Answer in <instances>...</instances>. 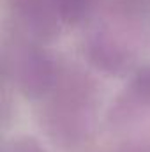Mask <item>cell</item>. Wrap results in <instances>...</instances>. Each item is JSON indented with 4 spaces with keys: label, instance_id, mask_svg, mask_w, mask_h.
Listing matches in <instances>:
<instances>
[{
    "label": "cell",
    "instance_id": "6da1fadb",
    "mask_svg": "<svg viewBox=\"0 0 150 152\" xmlns=\"http://www.w3.org/2000/svg\"><path fill=\"white\" fill-rule=\"evenodd\" d=\"M62 66L37 42L23 39L21 44H16L9 55V71L12 80L25 94H46Z\"/></svg>",
    "mask_w": 150,
    "mask_h": 152
},
{
    "label": "cell",
    "instance_id": "7a4b0ae2",
    "mask_svg": "<svg viewBox=\"0 0 150 152\" xmlns=\"http://www.w3.org/2000/svg\"><path fill=\"white\" fill-rule=\"evenodd\" d=\"M12 16L23 39L37 44L58 37L64 27L55 0H12Z\"/></svg>",
    "mask_w": 150,
    "mask_h": 152
},
{
    "label": "cell",
    "instance_id": "3957f363",
    "mask_svg": "<svg viewBox=\"0 0 150 152\" xmlns=\"http://www.w3.org/2000/svg\"><path fill=\"white\" fill-rule=\"evenodd\" d=\"M64 25H78L85 21L95 5V0H55Z\"/></svg>",
    "mask_w": 150,
    "mask_h": 152
}]
</instances>
